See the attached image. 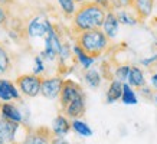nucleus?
<instances>
[{
  "mask_svg": "<svg viewBox=\"0 0 157 144\" xmlns=\"http://www.w3.org/2000/svg\"><path fill=\"white\" fill-rule=\"evenodd\" d=\"M107 17V10L95 2H86L76 9L74 14V29L78 33L94 30V29H102Z\"/></svg>",
  "mask_w": 157,
  "mask_h": 144,
  "instance_id": "1",
  "label": "nucleus"
},
{
  "mask_svg": "<svg viewBox=\"0 0 157 144\" xmlns=\"http://www.w3.org/2000/svg\"><path fill=\"white\" fill-rule=\"evenodd\" d=\"M108 40L107 35L102 29H94V30H86L76 36L75 45H78L88 56L100 58L108 48Z\"/></svg>",
  "mask_w": 157,
  "mask_h": 144,
  "instance_id": "2",
  "label": "nucleus"
},
{
  "mask_svg": "<svg viewBox=\"0 0 157 144\" xmlns=\"http://www.w3.org/2000/svg\"><path fill=\"white\" fill-rule=\"evenodd\" d=\"M43 78L40 75H35V74H23L14 79V85L17 86L23 95L29 98H35V97L40 95V88H42Z\"/></svg>",
  "mask_w": 157,
  "mask_h": 144,
  "instance_id": "3",
  "label": "nucleus"
},
{
  "mask_svg": "<svg viewBox=\"0 0 157 144\" xmlns=\"http://www.w3.org/2000/svg\"><path fill=\"white\" fill-rule=\"evenodd\" d=\"M81 95H84L82 86L78 82L74 81V79H65L63 85H62L61 95H59V102H61L62 111L65 110L72 101L76 100L78 97H81Z\"/></svg>",
  "mask_w": 157,
  "mask_h": 144,
  "instance_id": "4",
  "label": "nucleus"
},
{
  "mask_svg": "<svg viewBox=\"0 0 157 144\" xmlns=\"http://www.w3.org/2000/svg\"><path fill=\"white\" fill-rule=\"evenodd\" d=\"M63 81H65V79L62 77H59V75L43 78L42 88H40V95H42L43 98H48V100H56V98H59Z\"/></svg>",
  "mask_w": 157,
  "mask_h": 144,
  "instance_id": "5",
  "label": "nucleus"
},
{
  "mask_svg": "<svg viewBox=\"0 0 157 144\" xmlns=\"http://www.w3.org/2000/svg\"><path fill=\"white\" fill-rule=\"evenodd\" d=\"M22 124L19 123H13L0 117V138L7 144H16L17 137H19Z\"/></svg>",
  "mask_w": 157,
  "mask_h": 144,
  "instance_id": "6",
  "label": "nucleus"
},
{
  "mask_svg": "<svg viewBox=\"0 0 157 144\" xmlns=\"http://www.w3.org/2000/svg\"><path fill=\"white\" fill-rule=\"evenodd\" d=\"M53 133L52 128H48V127H36V128H32L30 134L28 135V138L23 144H52L53 140Z\"/></svg>",
  "mask_w": 157,
  "mask_h": 144,
  "instance_id": "7",
  "label": "nucleus"
},
{
  "mask_svg": "<svg viewBox=\"0 0 157 144\" xmlns=\"http://www.w3.org/2000/svg\"><path fill=\"white\" fill-rule=\"evenodd\" d=\"M86 110V101H85V94L81 97H78L76 100H74L69 105L63 110V114L67 115L71 120H79L82 115L85 114Z\"/></svg>",
  "mask_w": 157,
  "mask_h": 144,
  "instance_id": "8",
  "label": "nucleus"
},
{
  "mask_svg": "<svg viewBox=\"0 0 157 144\" xmlns=\"http://www.w3.org/2000/svg\"><path fill=\"white\" fill-rule=\"evenodd\" d=\"M20 91H17V86L14 85L13 82L7 81V79H2L0 78V101H19L20 100Z\"/></svg>",
  "mask_w": 157,
  "mask_h": 144,
  "instance_id": "9",
  "label": "nucleus"
},
{
  "mask_svg": "<svg viewBox=\"0 0 157 144\" xmlns=\"http://www.w3.org/2000/svg\"><path fill=\"white\" fill-rule=\"evenodd\" d=\"M71 128H72L71 121H69L67 115L58 114L55 117V120L52 123V133L55 137H65L71 131Z\"/></svg>",
  "mask_w": 157,
  "mask_h": 144,
  "instance_id": "10",
  "label": "nucleus"
},
{
  "mask_svg": "<svg viewBox=\"0 0 157 144\" xmlns=\"http://www.w3.org/2000/svg\"><path fill=\"white\" fill-rule=\"evenodd\" d=\"M118 28H120V20L117 13H114L113 10L107 12V17H105L104 26H102V30L107 35V38L114 39L117 36V33H118Z\"/></svg>",
  "mask_w": 157,
  "mask_h": 144,
  "instance_id": "11",
  "label": "nucleus"
},
{
  "mask_svg": "<svg viewBox=\"0 0 157 144\" xmlns=\"http://www.w3.org/2000/svg\"><path fill=\"white\" fill-rule=\"evenodd\" d=\"M153 7H154V0H134L133 9L136 12L137 20H146L151 14Z\"/></svg>",
  "mask_w": 157,
  "mask_h": 144,
  "instance_id": "12",
  "label": "nucleus"
},
{
  "mask_svg": "<svg viewBox=\"0 0 157 144\" xmlns=\"http://www.w3.org/2000/svg\"><path fill=\"white\" fill-rule=\"evenodd\" d=\"M49 26H51V22L49 20H42L36 17V19L30 20L28 25V33L30 36H33V38H40V36H45V35L48 33L49 30Z\"/></svg>",
  "mask_w": 157,
  "mask_h": 144,
  "instance_id": "13",
  "label": "nucleus"
},
{
  "mask_svg": "<svg viewBox=\"0 0 157 144\" xmlns=\"http://www.w3.org/2000/svg\"><path fill=\"white\" fill-rule=\"evenodd\" d=\"M0 117H3V118H6V120H9V121H13V123L23 124L22 112H20L19 108L16 105H13L12 102H3L2 110H0Z\"/></svg>",
  "mask_w": 157,
  "mask_h": 144,
  "instance_id": "14",
  "label": "nucleus"
},
{
  "mask_svg": "<svg viewBox=\"0 0 157 144\" xmlns=\"http://www.w3.org/2000/svg\"><path fill=\"white\" fill-rule=\"evenodd\" d=\"M123 88L124 84L118 79H113L109 82V86L107 89V94H105V100H107V104H113L115 101L121 100L123 97Z\"/></svg>",
  "mask_w": 157,
  "mask_h": 144,
  "instance_id": "15",
  "label": "nucleus"
},
{
  "mask_svg": "<svg viewBox=\"0 0 157 144\" xmlns=\"http://www.w3.org/2000/svg\"><path fill=\"white\" fill-rule=\"evenodd\" d=\"M127 84L130 86L136 88V89H141L143 86H146V78H144V72L141 71V68L131 65V71H130V77Z\"/></svg>",
  "mask_w": 157,
  "mask_h": 144,
  "instance_id": "16",
  "label": "nucleus"
},
{
  "mask_svg": "<svg viewBox=\"0 0 157 144\" xmlns=\"http://www.w3.org/2000/svg\"><path fill=\"white\" fill-rule=\"evenodd\" d=\"M12 69V58L5 45L0 43V78L6 77Z\"/></svg>",
  "mask_w": 157,
  "mask_h": 144,
  "instance_id": "17",
  "label": "nucleus"
},
{
  "mask_svg": "<svg viewBox=\"0 0 157 144\" xmlns=\"http://www.w3.org/2000/svg\"><path fill=\"white\" fill-rule=\"evenodd\" d=\"M84 79L91 88H100L101 82H102V77H101L100 71H97L94 68H90L84 72Z\"/></svg>",
  "mask_w": 157,
  "mask_h": 144,
  "instance_id": "18",
  "label": "nucleus"
},
{
  "mask_svg": "<svg viewBox=\"0 0 157 144\" xmlns=\"http://www.w3.org/2000/svg\"><path fill=\"white\" fill-rule=\"evenodd\" d=\"M72 52H74V55L76 56V61L81 63V66L84 68V69H90L91 66H92V63H94V58H91V56H88L84 51H82L78 45H74V48H72Z\"/></svg>",
  "mask_w": 157,
  "mask_h": 144,
  "instance_id": "19",
  "label": "nucleus"
},
{
  "mask_svg": "<svg viewBox=\"0 0 157 144\" xmlns=\"http://www.w3.org/2000/svg\"><path fill=\"white\" fill-rule=\"evenodd\" d=\"M71 125H72V130L78 135H81V137H91L94 134L92 128L82 120H71Z\"/></svg>",
  "mask_w": 157,
  "mask_h": 144,
  "instance_id": "20",
  "label": "nucleus"
},
{
  "mask_svg": "<svg viewBox=\"0 0 157 144\" xmlns=\"http://www.w3.org/2000/svg\"><path fill=\"white\" fill-rule=\"evenodd\" d=\"M121 102H123V104H125V105H136V104H138L137 94H136V91H134L133 86H130L127 82L124 84Z\"/></svg>",
  "mask_w": 157,
  "mask_h": 144,
  "instance_id": "21",
  "label": "nucleus"
},
{
  "mask_svg": "<svg viewBox=\"0 0 157 144\" xmlns=\"http://www.w3.org/2000/svg\"><path fill=\"white\" fill-rule=\"evenodd\" d=\"M130 71H131V65H120V66L115 68L114 71V79H118L123 84H125L128 81Z\"/></svg>",
  "mask_w": 157,
  "mask_h": 144,
  "instance_id": "22",
  "label": "nucleus"
},
{
  "mask_svg": "<svg viewBox=\"0 0 157 144\" xmlns=\"http://www.w3.org/2000/svg\"><path fill=\"white\" fill-rule=\"evenodd\" d=\"M58 3H59V6L62 7L63 13L67 16H74L75 14L76 9H75V2L74 0H58Z\"/></svg>",
  "mask_w": 157,
  "mask_h": 144,
  "instance_id": "23",
  "label": "nucleus"
},
{
  "mask_svg": "<svg viewBox=\"0 0 157 144\" xmlns=\"http://www.w3.org/2000/svg\"><path fill=\"white\" fill-rule=\"evenodd\" d=\"M117 16H118V20L120 23H124V25H136L138 22L137 19H134V17H131L125 10H120L118 13H117Z\"/></svg>",
  "mask_w": 157,
  "mask_h": 144,
  "instance_id": "24",
  "label": "nucleus"
},
{
  "mask_svg": "<svg viewBox=\"0 0 157 144\" xmlns=\"http://www.w3.org/2000/svg\"><path fill=\"white\" fill-rule=\"evenodd\" d=\"M134 0H111V7L113 9H127L133 7Z\"/></svg>",
  "mask_w": 157,
  "mask_h": 144,
  "instance_id": "25",
  "label": "nucleus"
},
{
  "mask_svg": "<svg viewBox=\"0 0 157 144\" xmlns=\"http://www.w3.org/2000/svg\"><path fill=\"white\" fill-rule=\"evenodd\" d=\"M9 20V10L6 6L0 5V28H6Z\"/></svg>",
  "mask_w": 157,
  "mask_h": 144,
  "instance_id": "26",
  "label": "nucleus"
},
{
  "mask_svg": "<svg viewBox=\"0 0 157 144\" xmlns=\"http://www.w3.org/2000/svg\"><path fill=\"white\" fill-rule=\"evenodd\" d=\"M45 69V65H43L42 56H36L35 58V68H33V74L35 75H40Z\"/></svg>",
  "mask_w": 157,
  "mask_h": 144,
  "instance_id": "27",
  "label": "nucleus"
},
{
  "mask_svg": "<svg viewBox=\"0 0 157 144\" xmlns=\"http://www.w3.org/2000/svg\"><path fill=\"white\" fill-rule=\"evenodd\" d=\"M140 63H141L143 66H147V68L156 66V65H157V53H156V55H151V56H148V58L141 59V61H140Z\"/></svg>",
  "mask_w": 157,
  "mask_h": 144,
  "instance_id": "28",
  "label": "nucleus"
},
{
  "mask_svg": "<svg viewBox=\"0 0 157 144\" xmlns=\"http://www.w3.org/2000/svg\"><path fill=\"white\" fill-rule=\"evenodd\" d=\"M92 2H95V3H98L100 6H102L107 12L113 10V7H111V0H92Z\"/></svg>",
  "mask_w": 157,
  "mask_h": 144,
  "instance_id": "29",
  "label": "nucleus"
},
{
  "mask_svg": "<svg viewBox=\"0 0 157 144\" xmlns=\"http://www.w3.org/2000/svg\"><path fill=\"white\" fill-rule=\"evenodd\" d=\"M52 144H71L68 140H65L63 137H53Z\"/></svg>",
  "mask_w": 157,
  "mask_h": 144,
  "instance_id": "30",
  "label": "nucleus"
},
{
  "mask_svg": "<svg viewBox=\"0 0 157 144\" xmlns=\"http://www.w3.org/2000/svg\"><path fill=\"white\" fill-rule=\"evenodd\" d=\"M151 86L154 88V89H157V65H156V71H154V74L151 75Z\"/></svg>",
  "mask_w": 157,
  "mask_h": 144,
  "instance_id": "31",
  "label": "nucleus"
},
{
  "mask_svg": "<svg viewBox=\"0 0 157 144\" xmlns=\"http://www.w3.org/2000/svg\"><path fill=\"white\" fill-rule=\"evenodd\" d=\"M12 3H13V0H0V5L6 6V7H7L9 5H12Z\"/></svg>",
  "mask_w": 157,
  "mask_h": 144,
  "instance_id": "32",
  "label": "nucleus"
},
{
  "mask_svg": "<svg viewBox=\"0 0 157 144\" xmlns=\"http://www.w3.org/2000/svg\"><path fill=\"white\" fill-rule=\"evenodd\" d=\"M75 3H79V5H84V3H86L88 0H74Z\"/></svg>",
  "mask_w": 157,
  "mask_h": 144,
  "instance_id": "33",
  "label": "nucleus"
},
{
  "mask_svg": "<svg viewBox=\"0 0 157 144\" xmlns=\"http://www.w3.org/2000/svg\"><path fill=\"white\" fill-rule=\"evenodd\" d=\"M0 144H7V143H5V141H3V140L0 138Z\"/></svg>",
  "mask_w": 157,
  "mask_h": 144,
  "instance_id": "34",
  "label": "nucleus"
},
{
  "mask_svg": "<svg viewBox=\"0 0 157 144\" xmlns=\"http://www.w3.org/2000/svg\"><path fill=\"white\" fill-rule=\"evenodd\" d=\"M2 105H3V104H2V101H0V110H2Z\"/></svg>",
  "mask_w": 157,
  "mask_h": 144,
  "instance_id": "35",
  "label": "nucleus"
}]
</instances>
